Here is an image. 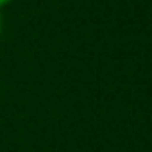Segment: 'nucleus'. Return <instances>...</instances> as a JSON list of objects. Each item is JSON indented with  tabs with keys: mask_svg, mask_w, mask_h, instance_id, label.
I'll return each instance as SVG.
<instances>
[{
	"mask_svg": "<svg viewBox=\"0 0 152 152\" xmlns=\"http://www.w3.org/2000/svg\"><path fill=\"white\" fill-rule=\"evenodd\" d=\"M11 2V0H0V7H4V6H7Z\"/></svg>",
	"mask_w": 152,
	"mask_h": 152,
	"instance_id": "1",
	"label": "nucleus"
},
{
	"mask_svg": "<svg viewBox=\"0 0 152 152\" xmlns=\"http://www.w3.org/2000/svg\"><path fill=\"white\" fill-rule=\"evenodd\" d=\"M0 27H2V20H0Z\"/></svg>",
	"mask_w": 152,
	"mask_h": 152,
	"instance_id": "2",
	"label": "nucleus"
}]
</instances>
